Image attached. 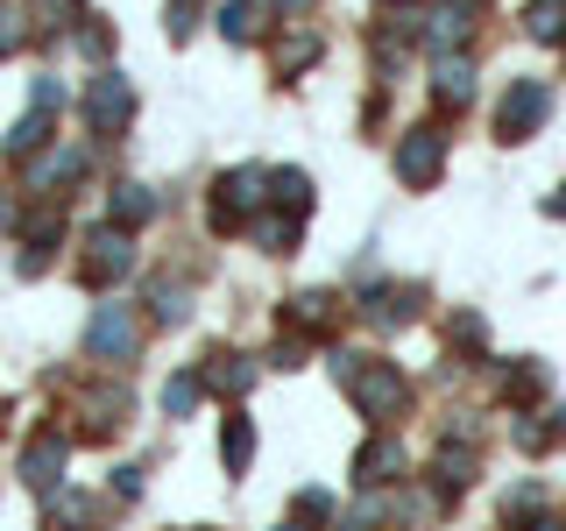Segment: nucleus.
Instances as JSON below:
<instances>
[{
    "label": "nucleus",
    "mask_w": 566,
    "mask_h": 531,
    "mask_svg": "<svg viewBox=\"0 0 566 531\" xmlns=\"http://www.w3.org/2000/svg\"><path fill=\"white\" fill-rule=\"evenodd\" d=\"M397 475H403V447L389 433H376L361 454H354V482H361V489H389Z\"/></svg>",
    "instance_id": "obj_10"
},
{
    "label": "nucleus",
    "mask_w": 566,
    "mask_h": 531,
    "mask_svg": "<svg viewBox=\"0 0 566 531\" xmlns=\"http://www.w3.org/2000/svg\"><path fill=\"white\" fill-rule=\"evenodd\" d=\"M538 503H545V489H538V482L510 489V496H503V524H524V518H538Z\"/></svg>",
    "instance_id": "obj_29"
},
{
    "label": "nucleus",
    "mask_w": 566,
    "mask_h": 531,
    "mask_svg": "<svg viewBox=\"0 0 566 531\" xmlns=\"http://www.w3.org/2000/svg\"><path fill=\"white\" fill-rule=\"evenodd\" d=\"M439 170H447V135H439L432 121H424V128H403V142H397V177L411 191H432Z\"/></svg>",
    "instance_id": "obj_5"
},
{
    "label": "nucleus",
    "mask_w": 566,
    "mask_h": 531,
    "mask_svg": "<svg viewBox=\"0 0 566 531\" xmlns=\"http://www.w3.org/2000/svg\"><path fill=\"white\" fill-rule=\"evenodd\" d=\"M333 319H340V298L333 291H297L291 305H283V326L291 333H326Z\"/></svg>",
    "instance_id": "obj_12"
},
{
    "label": "nucleus",
    "mask_w": 566,
    "mask_h": 531,
    "mask_svg": "<svg viewBox=\"0 0 566 531\" xmlns=\"http://www.w3.org/2000/svg\"><path fill=\"white\" fill-rule=\"evenodd\" d=\"M545 114H553V93H545V79H517L495 106V135L503 142H524L531 128H545Z\"/></svg>",
    "instance_id": "obj_6"
},
{
    "label": "nucleus",
    "mask_w": 566,
    "mask_h": 531,
    "mask_svg": "<svg viewBox=\"0 0 566 531\" xmlns=\"http://www.w3.org/2000/svg\"><path fill=\"white\" fill-rule=\"evenodd\" d=\"M29 22H43V29H78V22H85V0H29Z\"/></svg>",
    "instance_id": "obj_27"
},
{
    "label": "nucleus",
    "mask_w": 566,
    "mask_h": 531,
    "mask_svg": "<svg viewBox=\"0 0 566 531\" xmlns=\"http://www.w3.org/2000/svg\"><path fill=\"white\" fill-rule=\"evenodd\" d=\"M22 43H29V14L22 8H0V58H14Z\"/></svg>",
    "instance_id": "obj_30"
},
{
    "label": "nucleus",
    "mask_w": 566,
    "mask_h": 531,
    "mask_svg": "<svg viewBox=\"0 0 566 531\" xmlns=\"http://www.w3.org/2000/svg\"><path fill=\"white\" fill-rule=\"evenodd\" d=\"M262 206H270V170L241 164V170L212 177V235H234V227H248Z\"/></svg>",
    "instance_id": "obj_2"
},
{
    "label": "nucleus",
    "mask_w": 566,
    "mask_h": 531,
    "mask_svg": "<svg viewBox=\"0 0 566 531\" xmlns=\"http://www.w3.org/2000/svg\"><path fill=\"white\" fill-rule=\"evenodd\" d=\"M531 531H566V524H559V518H538V524H531Z\"/></svg>",
    "instance_id": "obj_40"
},
{
    "label": "nucleus",
    "mask_w": 566,
    "mask_h": 531,
    "mask_svg": "<svg viewBox=\"0 0 566 531\" xmlns=\"http://www.w3.org/2000/svg\"><path fill=\"white\" fill-rule=\"evenodd\" d=\"M510 439H517L524 454H545V447H553V425H538V418H517V425H510Z\"/></svg>",
    "instance_id": "obj_32"
},
{
    "label": "nucleus",
    "mask_w": 566,
    "mask_h": 531,
    "mask_svg": "<svg viewBox=\"0 0 566 531\" xmlns=\"http://www.w3.org/2000/svg\"><path fill=\"white\" fill-rule=\"evenodd\" d=\"M64 454H71V439L57 433V425H43V433H35L29 439V447H22V482L29 489H64Z\"/></svg>",
    "instance_id": "obj_8"
},
{
    "label": "nucleus",
    "mask_w": 566,
    "mask_h": 531,
    "mask_svg": "<svg viewBox=\"0 0 566 531\" xmlns=\"http://www.w3.org/2000/svg\"><path fill=\"white\" fill-rule=\"evenodd\" d=\"M199 397H206V376H199V368H177V376L164 383V418H191Z\"/></svg>",
    "instance_id": "obj_23"
},
{
    "label": "nucleus",
    "mask_w": 566,
    "mask_h": 531,
    "mask_svg": "<svg viewBox=\"0 0 566 531\" xmlns=\"http://www.w3.org/2000/svg\"><path fill=\"white\" fill-rule=\"evenodd\" d=\"M524 35H531V43H566V0H531V8H524Z\"/></svg>",
    "instance_id": "obj_19"
},
{
    "label": "nucleus",
    "mask_w": 566,
    "mask_h": 531,
    "mask_svg": "<svg viewBox=\"0 0 566 531\" xmlns=\"http://www.w3.org/2000/svg\"><path fill=\"white\" fill-rule=\"evenodd\" d=\"M553 439H559V447H566V404H559V412H553Z\"/></svg>",
    "instance_id": "obj_39"
},
{
    "label": "nucleus",
    "mask_w": 566,
    "mask_h": 531,
    "mask_svg": "<svg viewBox=\"0 0 566 531\" xmlns=\"http://www.w3.org/2000/svg\"><path fill=\"white\" fill-rule=\"evenodd\" d=\"M43 531H93V496H78V489H50V503H43Z\"/></svg>",
    "instance_id": "obj_15"
},
{
    "label": "nucleus",
    "mask_w": 566,
    "mask_h": 531,
    "mask_svg": "<svg viewBox=\"0 0 566 531\" xmlns=\"http://www.w3.org/2000/svg\"><path fill=\"white\" fill-rule=\"evenodd\" d=\"M424 0H382L376 8V29H382V43H411V35H424Z\"/></svg>",
    "instance_id": "obj_14"
},
{
    "label": "nucleus",
    "mask_w": 566,
    "mask_h": 531,
    "mask_svg": "<svg viewBox=\"0 0 566 531\" xmlns=\"http://www.w3.org/2000/svg\"><path fill=\"white\" fill-rule=\"evenodd\" d=\"M361 319H368V326H411V319H418V283H368V291H361Z\"/></svg>",
    "instance_id": "obj_9"
},
{
    "label": "nucleus",
    "mask_w": 566,
    "mask_h": 531,
    "mask_svg": "<svg viewBox=\"0 0 566 531\" xmlns=\"http://www.w3.org/2000/svg\"><path fill=\"white\" fill-rule=\"evenodd\" d=\"M43 142H50V114H43V106H29V114L14 121V135H8V156H22V164H29V156H43Z\"/></svg>",
    "instance_id": "obj_25"
},
{
    "label": "nucleus",
    "mask_w": 566,
    "mask_h": 531,
    "mask_svg": "<svg viewBox=\"0 0 566 531\" xmlns=\"http://www.w3.org/2000/svg\"><path fill=\"white\" fill-rule=\"evenodd\" d=\"M432 482H439V496H460L474 482V447H453V439H447V447L432 454Z\"/></svg>",
    "instance_id": "obj_18"
},
{
    "label": "nucleus",
    "mask_w": 566,
    "mask_h": 531,
    "mask_svg": "<svg viewBox=\"0 0 566 531\" xmlns=\"http://www.w3.org/2000/svg\"><path fill=\"white\" fill-rule=\"evenodd\" d=\"M297 227H305L297 212H270V220H255V241L270 248V256H291V248H297Z\"/></svg>",
    "instance_id": "obj_26"
},
{
    "label": "nucleus",
    "mask_w": 566,
    "mask_h": 531,
    "mask_svg": "<svg viewBox=\"0 0 566 531\" xmlns=\"http://www.w3.org/2000/svg\"><path fill=\"white\" fill-rule=\"evenodd\" d=\"M220 35L227 43H255L262 35V0H220Z\"/></svg>",
    "instance_id": "obj_21"
},
{
    "label": "nucleus",
    "mask_w": 566,
    "mask_h": 531,
    "mask_svg": "<svg viewBox=\"0 0 566 531\" xmlns=\"http://www.w3.org/2000/svg\"><path fill=\"white\" fill-rule=\"evenodd\" d=\"M447 8H460V14H468V22H474V14H482L489 0H447Z\"/></svg>",
    "instance_id": "obj_37"
},
{
    "label": "nucleus",
    "mask_w": 566,
    "mask_h": 531,
    "mask_svg": "<svg viewBox=\"0 0 566 531\" xmlns=\"http://www.w3.org/2000/svg\"><path fill=\"white\" fill-rule=\"evenodd\" d=\"M376 524H382V503H376V496H368V503H354L347 518H340V531H376Z\"/></svg>",
    "instance_id": "obj_33"
},
{
    "label": "nucleus",
    "mask_w": 566,
    "mask_h": 531,
    "mask_svg": "<svg viewBox=\"0 0 566 531\" xmlns=\"http://www.w3.org/2000/svg\"><path fill=\"white\" fill-rule=\"evenodd\" d=\"M149 319H156V326H185V319H191V283H156V291H149Z\"/></svg>",
    "instance_id": "obj_22"
},
{
    "label": "nucleus",
    "mask_w": 566,
    "mask_h": 531,
    "mask_svg": "<svg viewBox=\"0 0 566 531\" xmlns=\"http://www.w3.org/2000/svg\"><path fill=\"white\" fill-rule=\"evenodd\" d=\"M170 8H191V14H199V0H170Z\"/></svg>",
    "instance_id": "obj_41"
},
{
    "label": "nucleus",
    "mask_w": 566,
    "mask_h": 531,
    "mask_svg": "<svg viewBox=\"0 0 566 531\" xmlns=\"http://www.w3.org/2000/svg\"><path fill=\"white\" fill-rule=\"evenodd\" d=\"M199 376H206V389H220V397H248L262 368L248 362V354H227V347H220V354H206V368H199Z\"/></svg>",
    "instance_id": "obj_11"
},
{
    "label": "nucleus",
    "mask_w": 566,
    "mask_h": 531,
    "mask_svg": "<svg viewBox=\"0 0 566 531\" xmlns=\"http://www.w3.org/2000/svg\"><path fill=\"white\" fill-rule=\"evenodd\" d=\"M78 177H85V149H50V156H35V164H29V185H35V191L78 185Z\"/></svg>",
    "instance_id": "obj_16"
},
{
    "label": "nucleus",
    "mask_w": 566,
    "mask_h": 531,
    "mask_svg": "<svg viewBox=\"0 0 566 531\" xmlns=\"http://www.w3.org/2000/svg\"><path fill=\"white\" fill-rule=\"evenodd\" d=\"M128 121H135V85L120 79L114 64L93 71V85H85V128H93V135H120Z\"/></svg>",
    "instance_id": "obj_4"
},
{
    "label": "nucleus",
    "mask_w": 566,
    "mask_h": 531,
    "mask_svg": "<svg viewBox=\"0 0 566 531\" xmlns=\"http://www.w3.org/2000/svg\"><path fill=\"white\" fill-rule=\"evenodd\" d=\"M71 43H78V50H85V58H106V50H114V29H106V22H99V14H85V22H78V29H71Z\"/></svg>",
    "instance_id": "obj_28"
},
{
    "label": "nucleus",
    "mask_w": 566,
    "mask_h": 531,
    "mask_svg": "<svg viewBox=\"0 0 566 531\" xmlns=\"http://www.w3.org/2000/svg\"><path fill=\"white\" fill-rule=\"evenodd\" d=\"M135 270V235L128 227H93V235H85V248H78V283L85 291H114L120 277Z\"/></svg>",
    "instance_id": "obj_3"
},
{
    "label": "nucleus",
    "mask_w": 566,
    "mask_h": 531,
    "mask_svg": "<svg viewBox=\"0 0 566 531\" xmlns=\"http://www.w3.org/2000/svg\"><path fill=\"white\" fill-rule=\"evenodd\" d=\"M106 489H114L120 503H135V496H142V468H114V482H106Z\"/></svg>",
    "instance_id": "obj_35"
},
{
    "label": "nucleus",
    "mask_w": 566,
    "mask_h": 531,
    "mask_svg": "<svg viewBox=\"0 0 566 531\" xmlns=\"http://www.w3.org/2000/svg\"><path fill=\"white\" fill-rule=\"evenodd\" d=\"M270 8H283V14H305V8H312V0H270Z\"/></svg>",
    "instance_id": "obj_38"
},
{
    "label": "nucleus",
    "mask_w": 566,
    "mask_h": 531,
    "mask_svg": "<svg viewBox=\"0 0 566 531\" xmlns=\"http://www.w3.org/2000/svg\"><path fill=\"white\" fill-rule=\"evenodd\" d=\"M318 58V35H291V43L276 50V71H305Z\"/></svg>",
    "instance_id": "obj_31"
},
{
    "label": "nucleus",
    "mask_w": 566,
    "mask_h": 531,
    "mask_svg": "<svg viewBox=\"0 0 566 531\" xmlns=\"http://www.w3.org/2000/svg\"><path fill=\"white\" fill-rule=\"evenodd\" d=\"M29 106H43V114H57V106H64V85H57V79H35Z\"/></svg>",
    "instance_id": "obj_34"
},
{
    "label": "nucleus",
    "mask_w": 566,
    "mask_h": 531,
    "mask_svg": "<svg viewBox=\"0 0 566 531\" xmlns=\"http://www.w3.org/2000/svg\"><path fill=\"white\" fill-rule=\"evenodd\" d=\"M135 312L128 305H99L93 312V326H85V354H93V362H128L135 354Z\"/></svg>",
    "instance_id": "obj_7"
},
{
    "label": "nucleus",
    "mask_w": 566,
    "mask_h": 531,
    "mask_svg": "<svg viewBox=\"0 0 566 531\" xmlns=\"http://www.w3.org/2000/svg\"><path fill=\"white\" fill-rule=\"evenodd\" d=\"M220 460H227V475H248V460H255V425L241 412L220 425Z\"/></svg>",
    "instance_id": "obj_20"
},
{
    "label": "nucleus",
    "mask_w": 566,
    "mask_h": 531,
    "mask_svg": "<svg viewBox=\"0 0 566 531\" xmlns=\"http://www.w3.org/2000/svg\"><path fill=\"white\" fill-rule=\"evenodd\" d=\"M149 212H156V191H149V185H114V191H106V220L128 227V235L149 220Z\"/></svg>",
    "instance_id": "obj_17"
},
{
    "label": "nucleus",
    "mask_w": 566,
    "mask_h": 531,
    "mask_svg": "<svg viewBox=\"0 0 566 531\" xmlns=\"http://www.w3.org/2000/svg\"><path fill=\"white\" fill-rule=\"evenodd\" d=\"M333 376H340V389L354 397V412H361L368 425L403 418V404H411V383H403V368L382 362V354H333Z\"/></svg>",
    "instance_id": "obj_1"
},
{
    "label": "nucleus",
    "mask_w": 566,
    "mask_h": 531,
    "mask_svg": "<svg viewBox=\"0 0 566 531\" xmlns=\"http://www.w3.org/2000/svg\"><path fill=\"white\" fill-rule=\"evenodd\" d=\"M312 524H318V518H305V510H291V518H283L276 531H312Z\"/></svg>",
    "instance_id": "obj_36"
},
{
    "label": "nucleus",
    "mask_w": 566,
    "mask_h": 531,
    "mask_svg": "<svg viewBox=\"0 0 566 531\" xmlns=\"http://www.w3.org/2000/svg\"><path fill=\"white\" fill-rule=\"evenodd\" d=\"M432 100H439V106H468V100H474V64L460 58V50L432 64Z\"/></svg>",
    "instance_id": "obj_13"
},
{
    "label": "nucleus",
    "mask_w": 566,
    "mask_h": 531,
    "mask_svg": "<svg viewBox=\"0 0 566 531\" xmlns=\"http://www.w3.org/2000/svg\"><path fill=\"white\" fill-rule=\"evenodd\" d=\"M185 531H199V524H185Z\"/></svg>",
    "instance_id": "obj_42"
},
{
    "label": "nucleus",
    "mask_w": 566,
    "mask_h": 531,
    "mask_svg": "<svg viewBox=\"0 0 566 531\" xmlns=\"http://www.w3.org/2000/svg\"><path fill=\"white\" fill-rule=\"evenodd\" d=\"M270 206H283V212L305 220V212H312V177L305 170H270Z\"/></svg>",
    "instance_id": "obj_24"
}]
</instances>
